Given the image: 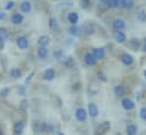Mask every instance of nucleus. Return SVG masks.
<instances>
[{
	"mask_svg": "<svg viewBox=\"0 0 146 135\" xmlns=\"http://www.w3.org/2000/svg\"><path fill=\"white\" fill-rule=\"evenodd\" d=\"M29 45H30L29 39H27L25 35H21V37H18V38L16 39V46H17L19 49H22V50L27 49V48H29Z\"/></svg>",
	"mask_w": 146,
	"mask_h": 135,
	"instance_id": "obj_1",
	"label": "nucleus"
},
{
	"mask_svg": "<svg viewBox=\"0 0 146 135\" xmlns=\"http://www.w3.org/2000/svg\"><path fill=\"white\" fill-rule=\"evenodd\" d=\"M87 117H88V113H87V111H86L83 108L76 109V111H75V118H76L78 121L83 122V121L87 120Z\"/></svg>",
	"mask_w": 146,
	"mask_h": 135,
	"instance_id": "obj_2",
	"label": "nucleus"
},
{
	"mask_svg": "<svg viewBox=\"0 0 146 135\" xmlns=\"http://www.w3.org/2000/svg\"><path fill=\"white\" fill-rule=\"evenodd\" d=\"M23 21H24V16L21 13H14L10 17V22L14 25H21L23 23Z\"/></svg>",
	"mask_w": 146,
	"mask_h": 135,
	"instance_id": "obj_3",
	"label": "nucleus"
},
{
	"mask_svg": "<svg viewBox=\"0 0 146 135\" xmlns=\"http://www.w3.org/2000/svg\"><path fill=\"white\" fill-rule=\"evenodd\" d=\"M13 130H14V134L15 135H22V133L24 132V122L23 121H16L14 124V127H13Z\"/></svg>",
	"mask_w": 146,
	"mask_h": 135,
	"instance_id": "obj_4",
	"label": "nucleus"
},
{
	"mask_svg": "<svg viewBox=\"0 0 146 135\" xmlns=\"http://www.w3.org/2000/svg\"><path fill=\"white\" fill-rule=\"evenodd\" d=\"M110 127H111L110 121H103V122L98 126V128H97V134H98V135H102V134L108 132Z\"/></svg>",
	"mask_w": 146,
	"mask_h": 135,
	"instance_id": "obj_5",
	"label": "nucleus"
},
{
	"mask_svg": "<svg viewBox=\"0 0 146 135\" xmlns=\"http://www.w3.org/2000/svg\"><path fill=\"white\" fill-rule=\"evenodd\" d=\"M56 73H55V70L51 69V68H48L47 70H44L43 72V79L47 80V81H51L54 78H55Z\"/></svg>",
	"mask_w": 146,
	"mask_h": 135,
	"instance_id": "obj_6",
	"label": "nucleus"
},
{
	"mask_svg": "<svg viewBox=\"0 0 146 135\" xmlns=\"http://www.w3.org/2000/svg\"><path fill=\"white\" fill-rule=\"evenodd\" d=\"M88 113L92 118H96L98 116V108H97V105L95 103H89L88 104Z\"/></svg>",
	"mask_w": 146,
	"mask_h": 135,
	"instance_id": "obj_7",
	"label": "nucleus"
},
{
	"mask_svg": "<svg viewBox=\"0 0 146 135\" xmlns=\"http://www.w3.org/2000/svg\"><path fill=\"white\" fill-rule=\"evenodd\" d=\"M19 9H21L22 13L29 14V13H31V10H32V6H31V3H30L29 1H23V2H21V5H19Z\"/></svg>",
	"mask_w": 146,
	"mask_h": 135,
	"instance_id": "obj_8",
	"label": "nucleus"
},
{
	"mask_svg": "<svg viewBox=\"0 0 146 135\" xmlns=\"http://www.w3.org/2000/svg\"><path fill=\"white\" fill-rule=\"evenodd\" d=\"M67 19H68V22H70L72 25H75V24L79 22V15H78V13H76V11H71V13H68Z\"/></svg>",
	"mask_w": 146,
	"mask_h": 135,
	"instance_id": "obj_9",
	"label": "nucleus"
},
{
	"mask_svg": "<svg viewBox=\"0 0 146 135\" xmlns=\"http://www.w3.org/2000/svg\"><path fill=\"white\" fill-rule=\"evenodd\" d=\"M48 54H49V50L47 49V47H39L38 48V50H36V55H38V57H40V58H42V59H44V58H47L48 57Z\"/></svg>",
	"mask_w": 146,
	"mask_h": 135,
	"instance_id": "obj_10",
	"label": "nucleus"
},
{
	"mask_svg": "<svg viewBox=\"0 0 146 135\" xmlns=\"http://www.w3.org/2000/svg\"><path fill=\"white\" fill-rule=\"evenodd\" d=\"M91 54L94 55V57H95L96 59H102V58H104V56H105V51H104L103 48H94Z\"/></svg>",
	"mask_w": 146,
	"mask_h": 135,
	"instance_id": "obj_11",
	"label": "nucleus"
},
{
	"mask_svg": "<svg viewBox=\"0 0 146 135\" xmlns=\"http://www.w3.org/2000/svg\"><path fill=\"white\" fill-rule=\"evenodd\" d=\"M84 63L87 64V65H95L96 63H97V59L94 57V55L91 54V53H88V54H86V56H84Z\"/></svg>",
	"mask_w": 146,
	"mask_h": 135,
	"instance_id": "obj_12",
	"label": "nucleus"
},
{
	"mask_svg": "<svg viewBox=\"0 0 146 135\" xmlns=\"http://www.w3.org/2000/svg\"><path fill=\"white\" fill-rule=\"evenodd\" d=\"M9 74H10V77L14 78V79H19V78L22 77L23 72H22V70H21L19 68H13V69L10 70Z\"/></svg>",
	"mask_w": 146,
	"mask_h": 135,
	"instance_id": "obj_13",
	"label": "nucleus"
},
{
	"mask_svg": "<svg viewBox=\"0 0 146 135\" xmlns=\"http://www.w3.org/2000/svg\"><path fill=\"white\" fill-rule=\"evenodd\" d=\"M114 38H115V40H116L119 43H122V42H124V40H125V34H124L122 31L116 30V31H114Z\"/></svg>",
	"mask_w": 146,
	"mask_h": 135,
	"instance_id": "obj_14",
	"label": "nucleus"
},
{
	"mask_svg": "<svg viewBox=\"0 0 146 135\" xmlns=\"http://www.w3.org/2000/svg\"><path fill=\"white\" fill-rule=\"evenodd\" d=\"M49 42H50V38H49L48 35H41V37H39V39H38V43H39L41 47H47V46L49 45Z\"/></svg>",
	"mask_w": 146,
	"mask_h": 135,
	"instance_id": "obj_15",
	"label": "nucleus"
},
{
	"mask_svg": "<svg viewBox=\"0 0 146 135\" xmlns=\"http://www.w3.org/2000/svg\"><path fill=\"white\" fill-rule=\"evenodd\" d=\"M122 105L125 110H132L135 108V103L130 100V98H123L122 101Z\"/></svg>",
	"mask_w": 146,
	"mask_h": 135,
	"instance_id": "obj_16",
	"label": "nucleus"
},
{
	"mask_svg": "<svg viewBox=\"0 0 146 135\" xmlns=\"http://www.w3.org/2000/svg\"><path fill=\"white\" fill-rule=\"evenodd\" d=\"M121 59L122 62L125 64V65H131L133 63V57L130 55V54H123L121 56Z\"/></svg>",
	"mask_w": 146,
	"mask_h": 135,
	"instance_id": "obj_17",
	"label": "nucleus"
},
{
	"mask_svg": "<svg viewBox=\"0 0 146 135\" xmlns=\"http://www.w3.org/2000/svg\"><path fill=\"white\" fill-rule=\"evenodd\" d=\"M125 26V23H124V21L123 19H120V18H117V19H115L114 22H113V27L115 29V30H120V29H123Z\"/></svg>",
	"mask_w": 146,
	"mask_h": 135,
	"instance_id": "obj_18",
	"label": "nucleus"
},
{
	"mask_svg": "<svg viewBox=\"0 0 146 135\" xmlns=\"http://www.w3.org/2000/svg\"><path fill=\"white\" fill-rule=\"evenodd\" d=\"M106 7L108 8H116L120 6V0H104Z\"/></svg>",
	"mask_w": 146,
	"mask_h": 135,
	"instance_id": "obj_19",
	"label": "nucleus"
},
{
	"mask_svg": "<svg viewBox=\"0 0 146 135\" xmlns=\"http://www.w3.org/2000/svg\"><path fill=\"white\" fill-rule=\"evenodd\" d=\"M70 33H71L72 35H74V37H80V35H81V29L78 27L76 25H72V26L70 27Z\"/></svg>",
	"mask_w": 146,
	"mask_h": 135,
	"instance_id": "obj_20",
	"label": "nucleus"
},
{
	"mask_svg": "<svg viewBox=\"0 0 146 135\" xmlns=\"http://www.w3.org/2000/svg\"><path fill=\"white\" fill-rule=\"evenodd\" d=\"M83 31H84V33H87V34H94L95 33V25L94 24H86L84 25V27H83Z\"/></svg>",
	"mask_w": 146,
	"mask_h": 135,
	"instance_id": "obj_21",
	"label": "nucleus"
},
{
	"mask_svg": "<svg viewBox=\"0 0 146 135\" xmlns=\"http://www.w3.org/2000/svg\"><path fill=\"white\" fill-rule=\"evenodd\" d=\"M120 6L123 7V8L129 9V8H131L133 6V0H121L120 1Z\"/></svg>",
	"mask_w": 146,
	"mask_h": 135,
	"instance_id": "obj_22",
	"label": "nucleus"
},
{
	"mask_svg": "<svg viewBox=\"0 0 146 135\" xmlns=\"http://www.w3.org/2000/svg\"><path fill=\"white\" fill-rule=\"evenodd\" d=\"M124 92H125V88H124L122 85H117V86H115V88H114V93H115V95H117V96H122V95L124 94Z\"/></svg>",
	"mask_w": 146,
	"mask_h": 135,
	"instance_id": "obj_23",
	"label": "nucleus"
},
{
	"mask_svg": "<svg viewBox=\"0 0 146 135\" xmlns=\"http://www.w3.org/2000/svg\"><path fill=\"white\" fill-rule=\"evenodd\" d=\"M137 134V127L135 125H129L127 127V135H136Z\"/></svg>",
	"mask_w": 146,
	"mask_h": 135,
	"instance_id": "obj_24",
	"label": "nucleus"
},
{
	"mask_svg": "<svg viewBox=\"0 0 146 135\" xmlns=\"http://www.w3.org/2000/svg\"><path fill=\"white\" fill-rule=\"evenodd\" d=\"M49 27L51 30H57L58 29V23H57V21L55 18H50L49 19Z\"/></svg>",
	"mask_w": 146,
	"mask_h": 135,
	"instance_id": "obj_25",
	"label": "nucleus"
},
{
	"mask_svg": "<svg viewBox=\"0 0 146 135\" xmlns=\"http://www.w3.org/2000/svg\"><path fill=\"white\" fill-rule=\"evenodd\" d=\"M64 64H65L67 68H72V66L74 65V59H73L72 57H66V58L64 59Z\"/></svg>",
	"mask_w": 146,
	"mask_h": 135,
	"instance_id": "obj_26",
	"label": "nucleus"
},
{
	"mask_svg": "<svg viewBox=\"0 0 146 135\" xmlns=\"http://www.w3.org/2000/svg\"><path fill=\"white\" fill-rule=\"evenodd\" d=\"M9 92H10V89L8 87H5V88L0 89V97H7L9 95Z\"/></svg>",
	"mask_w": 146,
	"mask_h": 135,
	"instance_id": "obj_27",
	"label": "nucleus"
},
{
	"mask_svg": "<svg viewBox=\"0 0 146 135\" xmlns=\"http://www.w3.org/2000/svg\"><path fill=\"white\" fill-rule=\"evenodd\" d=\"M137 18L140 22H146V13L145 11H138L137 13Z\"/></svg>",
	"mask_w": 146,
	"mask_h": 135,
	"instance_id": "obj_28",
	"label": "nucleus"
},
{
	"mask_svg": "<svg viewBox=\"0 0 146 135\" xmlns=\"http://www.w3.org/2000/svg\"><path fill=\"white\" fill-rule=\"evenodd\" d=\"M0 35L6 40V39H8V37H9V34H8V31H7V29L6 27H0Z\"/></svg>",
	"mask_w": 146,
	"mask_h": 135,
	"instance_id": "obj_29",
	"label": "nucleus"
},
{
	"mask_svg": "<svg viewBox=\"0 0 146 135\" xmlns=\"http://www.w3.org/2000/svg\"><path fill=\"white\" fill-rule=\"evenodd\" d=\"M80 6L83 9H88L90 7V0H80Z\"/></svg>",
	"mask_w": 146,
	"mask_h": 135,
	"instance_id": "obj_30",
	"label": "nucleus"
},
{
	"mask_svg": "<svg viewBox=\"0 0 146 135\" xmlns=\"http://www.w3.org/2000/svg\"><path fill=\"white\" fill-rule=\"evenodd\" d=\"M14 7H15V2H14L13 0H10V1H8V2L5 5V10H11Z\"/></svg>",
	"mask_w": 146,
	"mask_h": 135,
	"instance_id": "obj_31",
	"label": "nucleus"
},
{
	"mask_svg": "<svg viewBox=\"0 0 146 135\" xmlns=\"http://www.w3.org/2000/svg\"><path fill=\"white\" fill-rule=\"evenodd\" d=\"M98 89H99V88H98V86H97L95 82L91 84V86H89V92H90L91 94H96V93L98 92Z\"/></svg>",
	"mask_w": 146,
	"mask_h": 135,
	"instance_id": "obj_32",
	"label": "nucleus"
},
{
	"mask_svg": "<svg viewBox=\"0 0 146 135\" xmlns=\"http://www.w3.org/2000/svg\"><path fill=\"white\" fill-rule=\"evenodd\" d=\"M98 78L100 79V80H103V81H106L107 80V78H106V76L102 72V71H98Z\"/></svg>",
	"mask_w": 146,
	"mask_h": 135,
	"instance_id": "obj_33",
	"label": "nucleus"
},
{
	"mask_svg": "<svg viewBox=\"0 0 146 135\" xmlns=\"http://www.w3.org/2000/svg\"><path fill=\"white\" fill-rule=\"evenodd\" d=\"M17 92H18V94H19V95H22V96H23V95L25 94V87H24V86H19V87L17 88Z\"/></svg>",
	"mask_w": 146,
	"mask_h": 135,
	"instance_id": "obj_34",
	"label": "nucleus"
},
{
	"mask_svg": "<svg viewBox=\"0 0 146 135\" xmlns=\"http://www.w3.org/2000/svg\"><path fill=\"white\" fill-rule=\"evenodd\" d=\"M140 117L144 120H146V108H141L140 109Z\"/></svg>",
	"mask_w": 146,
	"mask_h": 135,
	"instance_id": "obj_35",
	"label": "nucleus"
},
{
	"mask_svg": "<svg viewBox=\"0 0 146 135\" xmlns=\"http://www.w3.org/2000/svg\"><path fill=\"white\" fill-rule=\"evenodd\" d=\"M54 56H55L56 58H60V57H63V51H60V50L55 51V53H54Z\"/></svg>",
	"mask_w": 146,
	"mask_h": 135,
	"instance_id": "obj_36",
	"label": "nucleus"
},
{
	"mask_svg": "<svg viewBox=\"0 0 146 135\" xmlns=\"http://www.w3.org/2000/svg\"><path fill=\"white\" fill-rule=\"evenodd\" d=\"M3 47H5V39L0 35V49H3Z\"/></svg>",
	"mask_w": 146,
	"mask_h": 135,
	"instance_id": "obj_37",
	"label": "nucleus"
},
{
	"mask_svg": "<svg viewBox=\"0 0 146 135\" xmlns=\"http://www.w3.org/2000/svg\"><path fill=\"white\" fill-rule=\"evenodd\" d=\"M132 45H133V46L136 47V49H137L138 46H139V41H138L137 39H133V40H132Z\"/></svg>",
	"mask_w": 146,
	"mask_h": 135,
	"instance_id": "obj_38",
	"label": "nucleus"
},
{
	"mask_svg": "<svg viewBox=\"0 0 146 135\" xmlns=\"http://www.w3.org/2000/svg\"><path fill=\"white\" fill-rule=\"evenodd\" d=\"M6 17V13H3V11H0V19H3Z\"/></svg>",
	"mask_w": 146,
	"mask_h": 135,
	"instance_id": "obj_39",
	"label": "nucleus"
},
{
	"mask_svg": "<svg viewBox=\"0 0 146 135\" xmlns=\"http://www.w3.org/2000/svg\"><path fill=\"white\" fill-rule=\"evenodd\" d=\"M32 76H33V72H32V73H31V74H30V76H29V78H27V80H26V81H25V82H29V81H30V80H31V79H32Z\"/></svg>",
	"mask_w": 146,
	"mask_h": 135,
	"instance_id": "obj_40",
	"label": "nucleus"
},
{
	"mask_svg": "<svg viewBox=\"0 0 146 135\" xmlns=\"http://www.w3.org/2000/svg\"><path fill=\"white\" fill-rule=\"evenodd\" d=\"M144 51H146V39H145V42H144V48H143Z\"/></svg>",
	"mask_w": 146,
	"mask_h": 135,
	"instance_id": "obj_41",
	"label": "nucleus"
},
{
	"mask_svg": "<svg viewBox=\"0 0 146 135\" xmlns=\"http://www.w3.org/2000/svg\"><path fill=\"white\" fill-rule=\"evenodd\" d=\"M57 135H64V134H63V133H58Z\"/></svg>",
	"mask_w": 146,
	"mask_h": 135,
	"instance_id": "obj_42",
	"label": "nucleus"
},
{
	"mask_svg": "<svg viewBox=\"0 0 146 135\" xmlns=\"http://www.w3.org/2000/svg\"><path fill=\"white\" fill-rule=\"evenodd\" d=\"M144 74H145V77H146V70H145V71H144Z\"/></svg>",
	"mask_w": 146,
	"mask_h": 135,
	"instance_id": "obj_43",
	"label": "nucleus"
},
{
	"mask_svg": "<svg viewBox=\"0 0 146 135\" xmlns=\"http://www.w3.org/2000/svg\"><path fill=\"white\" fill-rule=\"evenodd\" d=\"M0 135H3V134H2V132H1V130H0Z\"/></svg>",
	"mask_w": 146,
	"mask_h": 135,
	"instance_id": "obj_44",
	"label": "nucleus"
}]
</instances>
